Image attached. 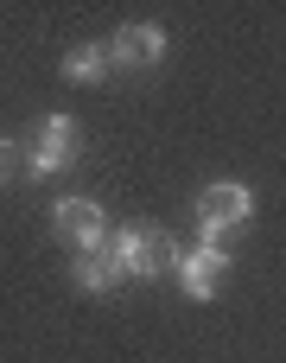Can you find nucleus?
I'll use <instances>...</instances> for the list:
<instances>
[{
  "label": "nucleus",
  "mask_w": 286,
  "mask_h": 363,
  "mask_svg": "<svg viewBox=\"0 0 286 363\" xmlns=\"http://www.w3.org/2000/svg\"><path fill=\"white\" fill-rule=\"evenodd\" d=\"M108 255H115V268L127 281H159V274L178 268V242L166 230H147V223H121L108 236Z\"/></svg>",
  "instance_id": "nucleus-1"
},
{
  "label": "nucleus",
  "mask_w": 286,
  "mask_h": 363,
  "mask_svg": "<svg viewBox=\"0 0 286 363\" xmlns=\"http://www.w3.org/2000/svg\"><path fill=\"white\" fill-rule=\"evenodd\" d=\"M70 281H76L83 294H115L127 274L115 268V255H108V249H89V255H76V262H70Z\"/></svg>",
  "instance_id": "nucleus-7"
},
{
  "label": "nucleus",
  "mask_w": 286,
  "mask_h": 363,
  "mask_svg": "<svg viewBox=\"0 0 286 363\" xmlns=\"http://www.w3.org/2000/svg\"><path fill=\"white\" fill-rule=\"evenodd\" d=\"M166 26H147V19H134V26H121L115 38H108V64L115 70H159V57H166Z\"/></svg>",
  "instance_id": "nucleus-6"
},
{
  "label": "nucleus",
  "mask_w": 286,
  "mask_h": 363,
  "mask_svg": "<svg viewBox=\"0 0 286 363\" xmlns=\"http://www.w3.org/2000/svg\"><path fill=\"white\" fill-rule=\"evenodd\" d=\"M51 230L76 249V255H89V249H108V217H102V204L96 198H57L51 204Z\"/></svg>",
  "instance_id": "nucleus-4"
},
{
  "label": "nucleus",
  "mask_w": 286,
  "mask_h": 363,
  "mask_svg": "<svg viewBox=\"0 0 286 363\" xmlns=\"http://www.w3.org/2000/svg\"><path fill=\"white\" fill-rule=\"evenodd\" d=\"M108 70H115V64H108V45H102V38L64 51V77H70V83H102Z\"/></svg>",
  "instance_id": "nucleus-8"
},
{
  "label": "nucleus",
  "mask_w": 286,
  "mask_h": 363,
  "mask_svg": "<svg viewBox=\"0 0 286 363\" xmlns=\"http://www.w3.org/2000/svg\"><path fill=\"white\" fill-rule=\"evenodd\" d=\"M242 223H255V185L217 179V185L198 191V230H204V242H223V236L242 230Z\"/></svg>",
  "instance_id": "nucleus-3"
},
{
  "label": "nucleus",
  "mask_w": 286,
  "mask_h": 363,
  "mask_svg": "<svg viewBox=\"0 0 286 363\" xmlns=\"http://www.w3.org/2000/svg\"><path fill=\"white\" fill-rule=\"evenodd\" d=\"M13 166H19V153H13V140H6V134H0V185H6V179H13Z\"/></svg>",
  "instance_id": "nucleus-9"
},
{
  "label": "nucleus",
  "mask_w": 286,
  "mask_h": 363,
  "mask_svg": "<svg viewBox=\"0 0 286 363\" xmlns=\"http://www.w3.org/2000/svg\"><path fill=\"white\" fill-rule=\"evenodd\" d=\"M178 287H185V300H217V287H223V274H229V249L223 242H191V249H178Z\"/></svg>",
  "instance_id": "nucleus-5"
},
{
  "label": "nucleus",
  "mask_w": 286,
  "mask_h": 363,
  "mask_svg": "<svg viewBox=\"0 0 286 363\" xmlns=\"http://www.w3.org/2000/svg\"><path fill=\"white\" fill-rule=\"evenodd\" d=\"M76 153H83V128H76L64 108L32 121V134H25V172H32V179H57V172H70Z\"/></svg>",
  "instance_id": "nucleus-2"
}]
</instances>
